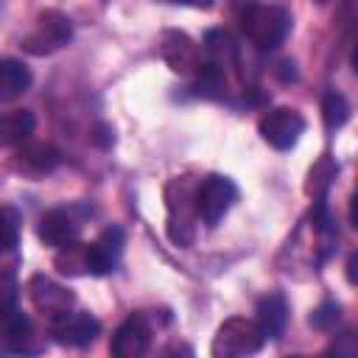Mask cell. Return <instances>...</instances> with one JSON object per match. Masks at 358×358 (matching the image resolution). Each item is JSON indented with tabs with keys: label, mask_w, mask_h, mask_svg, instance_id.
Masks as SVG:
<instances>
[{
	"label": "cell",
	"mask_w": 358,
	"mask_h": 358,
	"mask_svg": "<svg viewBox=\"0 0 358 358\" xmlns=\"http://www.w3.org/2000/svg\"><path fill=\"white\" fill-rule=\"evenodd\" d=\"M241 28H243V34L252 45H257L263 50H271V48L285 42V36L291 31V14L280 6L249 3L241 11Z\"/></svg>",
	"instance_id": "cell-1"
},
{
	"label": "cell",
	"mask_w": 358,
	"mask_h": 358,
	"mask_svg": "<svg viewBox=\"0 0 358 358\" xmlns=\"http://www.w3.org/2000/svg\"><path fill=\"white\" fill-rule=\"evenodd\" d=\"M263 344H266V336H263V330L257 327V322L232 316V319H227V322L215 330V338H213L210 352H213L215 358H241V355H255V352H260Z\"/></svg>",
	"instance_id": "cell-2"
},
{
	"label": "cell",
	"mask_w": 358,
	"mask_h": 358,
	"mask_svg": "<svg viewBox=\"0 0 358 358\" xmlns=\"http://www.w3.org/2000/svg\"><path fill=\"white\" fill-rule=\"evenodd\" d=\"M238 201V187L229 176L224 173H210L204 176L196 190H193V207H196V218H201L207 227H215L229 207Z\"/></svg>",
	"instance_id": "cell-3"
},
{
	"label": "cell",
	"mask_w": 358,
	"mask_h": 358,
	"mask_svg": "<svg viewBox=\"0 0 358 358\" xmlns=\"http://www.w3.org/2000/svg\"><path fill=\"white\" fill-rule=\"evenodd\" d=\"M73 39V22L59 8H45L36 17V25L22 39V50L31 56H48L59 48H64Z\"/></svg>",
	"instance_id": "cell-4"
},
{
	"label": "cell",
	"mask_w": 358,
	"mask_h": 358,
	"mask_svg": "<svg viewBox=\"0 0 358 358\" xmlns=\"http://www.w3.org/2000/svg\"><path fill=\"white\" fill-rule=\"evenodd\" d=\"M257 131L260 137L277 148V151H288L299 143L302 131H305V117L296 112V109H288V106H277V109H268L260 123H257Z\"/></svg>",
	"instance_id": "cell-5"
},
{
	"label": "cell",
	"mask_w": 358,
	"mask_h": 358,
	"mask_svg": "<svg viewBox=\"0 0 358 358\" xmlns=\"http://www.w3.org/2000/svg\"><path fill=\"white\" fill-rule=\"evenodd\" d=\"M28 296H31L34 308L42 316H48V322L73 310V305H76V294L67 285H59L56 280H50L45 274H34L28 280Z\"/></svg>",
	"instance_id": "cell-6"
},
{
	"label": "cell",
	"mask_w": 358,
	"mask_h": 358,
	"mask_svg": "<svg viewBox=\"0 0 358 358\" xmlns=\"http://www.w3.org/2000/svg\"><path fill=\"white\" fill-rule=\"evenodd\" d=\"M159 56L179 76H196V70L201 67V50L185 31H162Z\"/></svg>",
	"instance_id": "cell-7"
},
{
	"label": "cell",
	"mask_w": 358,
	"mask_h": 358,
	"mask_svg": "<svg viewBox=\"0 0 358 358\" xmlns=\"http://www.w3.org/2000/svg\"><path fill=\"white\" fill-rule=\"evenodd\" d=\"M98 333H101V322L87 310H67L50 319V336L64 347H87L98 338Z\"/></svg>",
	"instance_id": "cell-8"
},
{
	"label": "cell",
	"mask_w": 358,
	"mask_h": 358,
	"mask_svg": "<svg viewBox=\"0 0 358 358\" xmlns=\"http://www.w3.org/2000/svg\"><path fill=\"white\" fill-rule=\"evenodd\" d=\"M151 347V324L143 313H131L112 336V355L115 358H140Z\"/></svg>",
	"instance_id": "cell-9"
},
{
	"label": "cell",
	"mask_w": 358,
	"mask_h": 358,
	"mask_svg": "<svg viewBox=\"0 0 358 358\" xmlns=\"http://www.w3.org/2000/svg\"><path fill=\"white\" fill-rule=\"evenodd\" d=\"M81 238V221L73 215V210H48L39 221V241L50 249H64L78 243Z\"/></svg>",
	"instance_id": "cell-10"
},
{
	"label": "cell",
	"mask_w": 358,
	"mask_h": 358,
	"mask_svg": "<svg viewBox=\"0 0 358 358\" xmlns=\"http://www.w3.org/2000/svg\"><path fill=\"white\" fill-rule=\"evenodd\" d=\"M59 162H62V154L50 143H20L11 157V168L20 173H28V176L50 173Z\"/></svg>",
	"instance_id": "cell-11"
},
{
	"label": "cell",
	"mask_w": 358,
	"mask_h": 358,
	"mask_svg": "<svg viewBox=\"0 0 358 358\" xmlns=\"http://www.w3.org/2000/svg\"><path fill=\"white\" fill-rule=\"evenodd\" d=\"M123 229L120 227H109L103 229L92 243H87V252H90V274L101 277V274H109L117 268L120 263V255H123Z\"/></svg>",
	"instance_id": "cell-12"
},
{
	"label": "cell",
	"mask_w": 358,
	"mask_h": 358,
	"mask_svg": "<svg viewBox=\"0 0 358 358\" xmlns=\"http://www.w3.org/2000/svg\"><path fill=\"white\" fill-rule=\"evenodd\" d=\"M255 322H257V327L263 330L266 338H274V341L282 338L285 324H288V302H285V296L277 294V291L260 296L257 299V319Z\"/></svg>",
	"instance_id": "cell-13"
},
{
	"label": "cell",
	"mask_w": 358,
	"mask_h": 358,
	"mask_svg": "<svg viewBox=\"0 0 358 358\" xmlns=\"http://www.w3.org/2000/svg\"><path fill=\"white\" fill-rule=\"evenodd\" d=\"M0 333H3V341L8 344V350L14 352H39V344H34V327L28 322L25 313H20V308L8 310L0 316Z\"/></svg>",
	"instance_id": "cell-14"
},
{
	"label": "cell",
	"mask_w": 358,
	"mask_h": 358,
	"mask_svg": "<svg viewBox=\"0 0 358 358\" xmlns=\"http://www.w3.org/2000/svg\"><path fill=\"white\" fill-rule=\"evenodd\" d=\"M34 126H36V117L31 109L0 112V151L17 148L20 143H25L34 134Z\"/></svg>",
	"instance_id": "cell-15"
},
{
	"label": "cell",
	"mask_w": 358,
	"mask_h": 358,
	"mask_svg": "<svg viewBox=\"0 0 358 358\" xmlns=\"http://www.w3.org/2000/svg\"><path fill=\"white\" fill-rule=\"evenodd\" d=\"M31 87V70L20 59H0V103L20 98Z\"/></svg>",
	"instance_id": "cell-16"
},
{
	"label": "cell",
	"mask_w": 358,
	"mask_h": 358,
	"mask_svg": "<svg viewBox=\"0 0 358 358\" xmlns=\"http://www.w3.org/2000/svg\"><path fill=\"white\" fill-rule=\"evenodd\" d=\"M204 50L210 53V64L221 67L224 73L238 67V48H235V39H232L224 28H215V31H210V34L204 36Z\"/></svg>",
	"instance_id": "cell-17"
},
{
	"label": "cell",
	"mask_w": 358,
	"mask_h": 358,
	"mask_svg": "<svg viewBox=\"0 0 358 358\" xmlns=\"http://www.w3.org/2000/svg\"><path fill=\"white\" fill-rule=\"evenodd\" d=\"M336 173H338L336 159H333L330 154H322V157L313 162V168L308 171V182H305L308 196H313V201H316V199H324V193H327V187L333 185Z\"/></svg>",
	"instance_id": "cell-18"
},
{
	"label": "cell",
	"mask_w": 358,
	"mask_h": 358,
	"mask_svg": "<svg viewBox=\"0 0 358 358\" xmlns=\"http://www.w3.org/2000/svg\"><path fill=\"white\" fill-rule=\"evenodd\" d=\"M56 268L62 274H90V252H87V243H73V246L59 249Z\"/></svg>",
	"instance_id": "cell-19"
},
{
	"label": "cell",
	"mask_w": 358,
	"mask_h": 358,
	"mask_svg": "<svg viewBox=\"0 0 358 358\" xmlns=\"http://www.w3.org/2000/svg\"><path fill=\"white\" fill-rule=\"evenodd\" d=\"M322 117H324V126L327 129H341L347 120H350V103L341 92L336 90H327L324 98H322Z\"/></svg>",
	"instance_id": "cell-20"
},
{
	"label": "cell",
	"mask_w": 358,
	"mask_h": 358,
	"mask_svg": "<svg viewBox=\"0 0 358 358\" xmlns=\"http://www.w3.org/2000/svg\"><path fill=\"white\" fill-rule=\"evenodd\" d=\"M20 224H22L20 213L14 207H8V204H0V249L8 252V249L17 246V241H20Z\"/></svg>",
	"instance_id": "cell-21"
},
{
	"label": "cell",
	"mask_w": 358,
	"mask_h": 358,
	"mask_svg": "<svg viewBox=\"0 0 358 358\" xmlns=\"http://www.w3.org/2000/svg\"><path fill=\"white\" fill-rule=\"evenodd\" d=\"M338 319H341V308H338V302H322L313 313H310V327H316V330H333L336 324H338Z\"/></svg>",
	"instance_id": "cell-22"
},
{
	"label": "cell",
	"mask_w": 358,
	"mask_h": 358,
	"mask_svg": "<svg viewBox=\"0 0 358 358\" xmlns=\"http://www.w3.org/2000/svg\"><path fill=\"white\" fill-rule=\"evenodd\" d=\"M17 308V280L11 271H0V316Z\"/></svg>",
	"instance_id": "cell-23"
},
{
	"label": "cell",
	"mask_w": 358,
	"mask_h": 358,
	"mask_svg": "<svg viewBox=\"0 0 358 358\" xmlns=\"http://www.w3.org/2000/svg\"><path fill=\"white\" fill-rule=\"evenodd\" d=\"M92 143L101 145V148H109V145L115 143V131L101 123V126H95V131H92Z\"/></svg>",
	"instance_id": "cell-24"
},
{
	"label": "cell",
	"mask_w": 358,
	"mask_h": 358,
	"mask_svg": "<svg viewBox=\"0 0 358 358\" xmlns=\"http://www.w3.org/2000/svg\"><path fill=\"white\" fill-rule=\"evenodd\" d=\"M173 3L190 6V8H210V6H213V0H173Z\"/></svg>",
	"instance_id": "cell-25"
},
{
	"label": "cell",
	"mask_w": 358,
	"mask_h": 358,
	"mask_svg": "<svg viewBox=\"0 0 358 358\" xmlns=\"http://www.w3.org/2000/svg\"><path fill=\"white\" fill-rule=\"evenodd\" d=\"M347 277H350V282H355V255H350V263H347Z\"/></svg>",
	"instance_id": "cell-26"
},
{
	"label": "cell",
	"mask_w": 358,
	"mask_h": 358,
	"mask_svg": "<svg viewBox=\"0 0 358 358\" xmlns=\"http://www.w3.org/2000/svg\"><path fill=\"white\" fill-rule=\"evenodd\" d=\"M319 3H327V0H319Z\"/></svg>",
	"instance_id": "cell-27"
}]
</instances>
